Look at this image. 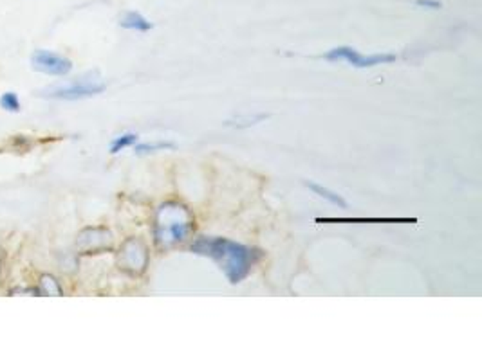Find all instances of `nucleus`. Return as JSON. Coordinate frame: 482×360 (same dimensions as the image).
<instances>
[{"mask_svg":"<svg viewBox=\"0 0 482 360\" xmlns=\"http://www.w3.org/2000/svg\"><path fill=\"white\" fill-rule=\"evenodd\" d=\"M192 251L197 256H206L215 261L232 285H237L250 276L251 268L262 258V252L258 249H251L228 238H208V236L195 240L192 243Z\"/></svg>","mask_w":482,"mask_h":360,"instance_id":"f257e3e1","label":"nucleus"},{"mask_svg":"<svg viewBox=\"0 0 482 360\" xmlns=\"http://www.w3.org/2000/svg\"><path fill=\"white\" fill-rule=\"evenodd\" d=\"M195 220L190 209L179 202H166L157 209L154 220L156 243L163 249H170L182 243L194 233Z\"/></svg>","mask_w":482,"mask_h":360,"instance_id":"f03ea898","label":"nucleus"},{"mask_svg":"<svg viewBox=\"0 0 482 360\" xmlns=\"http://www.w3.org/2000/svg\"><path fill=\"white\" fill-rule=\"evenodd\" d=\"M326 60H329V62L345 60L349 65H352V67L356 69H368L376 67V65H383V63H392L398 58H396V55H390V53H381V55H361L360 50L343 46L330 49L326 55Z\"/></svg>","mask_w":482,"mask_h":360,"instance_id":"7ed1b4c3","label":"nucleus"},{"mask_svg":"<svg viewBox=\"0 0 482 360\" xmlns=\"http://www.w3.org/2000/svg\"><path fill=\"white\" fill-rule=\"evenodd\" d=\"M105 90V83L100 80H76L74 83L65 85V87H55L49 90H43L42 96L53 97V99H65V101H76L85 99V97H93L96 94H102Z\"/></svg>","mask_w":482,"mask_h":360,"instance_id":"20e7f679","label":"nucleus"},{"mask_svg":"<svg viewBox=\"0 0 482 360\" xmlns=\"http://www.w3.org/2000/svg\"><path fill=\"white\" fill-rule=\"evenodd\" d=\"M118 263L125 272L132 274V276H140L141 272H145L148 265L147 245L138 238L127 240L119 249Z\"/></svg>","mask_w":482,"mask_h":360,"instance_id":"39448f33","label":"nucleus"},{"mask_svg":"<svg viewBox=\"0 0 482 360\" xmlns=\"http://www.w3.org/2000/svg\"><path fill=\"white\" fill-rule=\"evenodd\" d=\"M33 69L49 76H67L72 71V62L62 55H56L53 50L39 49L31 56Z\"/></svg>","mask_w":482,"mask_h":360,"instance_id":"423d86ee","label":"nucleus"},{"mask_svg":"<svg viewBox=\"0 0 482 360\" xmlns=\"http://www.w3.org/2000/svg\"><path fill=\"white\" fill-rule=\"evenodd\" d=\"M112 243V235L105 227H87L78 235L76 247L81 254H96L105 251Z\"/></svg>","mask_w":482,"mask_h":360,"instance_id":"0eeeda50","label":"nucleus"},{"mask_svg":"<svg viewBox=\"0 0 482 360\" xmlns=\"http://www.w3.org/2000/svg\"><path fill=\"white\" fill-rule=\"evenodd\" d=\"M318 223H415V218H316Z\"/></svg>","mask_w":482,"mask_h":360,"instance_id":"6e6552de","label":"nucleus"},{"mask_svg":"<svg viewBox=\"0 0 482 360\" xmlns=\"http://www.w3.org/2000/svg\"><path fill=\"white\" fill-rule=\"evenodd\" d=\"M119 25L125 27V29H132V31H140V33H147L154 27L152 22H148L147 18L138 11H127L119 20Z\"/></svg>","mask_w":482,"mask_h":360,"instance_id":"1a4fd4ad","label":"nucleus"},{"mask_svg":"<svg viewBox=\"0 0 482 360\" xmlns=\"http://www.w3.org/2000/svg\"><path fill=\"white\" fill-rule=\"evenodd\" d=\"M305 186H307L311 191L314 193V195H318L320 198H323V200H327V202H330L333 205H338V207H347V202L343 200V197H340L338 193H335V191H330V189H327V188H323V186H320V184H316V182H311V180H305L304 182Z\"/></svg>","mask_w":482,"mask_h":360,"instance_id":"9d476101","label":"nucleus"},{"mask_svg":"<svg viewBox=\"0 0 482 360\" xmlns=\"http://www.w3.org/2000/svg\"><path fill=\"white\" fill-rule=\"evenodd\" d=\"M40 296H64V290L60 286L58 279L51 274H43L39 281Z\"/></svg>","mask_w":482,"mask_h":360,"instance_id":"9b49d317","label":"nucleus"},{"mask_svg":"<svg viewBox=\"0 0 482 360\" xmlns=\"http://www.w3.org/2000/svg\"><path fill=\"white\" fill-rule=\"evenodd\" d=\"M174 143H165V141H159V143H143L135 146V153L138 155H145V153H154V151H163V150H174Z\"/></svg>","mask_w":482,"mask_h":360,"instance_id":"f8f14e48","label":"nucleus"},{"mask_svg":"<svg viewBox=\"0 0 482 360\" xmlns=\"http://www.w3.org/2000/svg\"><path fill=\"white\" fill-rule=\"evenodd\" d=\"M135 143H138V135L135 134L119 135V137H116L114 141H112V144H110V153H119L121 150H125V148L132 146V144Z\"/></svg>","mask_w":482,"mask_h":360,"instance_id":"ddd939ff","label":"nucleus"},{"mask_svg":"<svg viewBox=\"0 0 482 360\" xmlns=\"http://www.w3.org/2000/svg\"><path fill=\"white\" fill-rule=\"evenodd\" d=\"M0 106L6 110V112H20V99L15 92H6L0 96Z\"/></svg>","mask_w":482,"mask_h":360,"instance_id":"4468645a","label":"nucleus"},{"mask_svg":"<svg viewBox=\"0 0 482 360\" xmlns=\"http://www.w3.org/2000/svg\"><path fill=\"white\" fill-rule=\"evenodd\" d=\"M415 4L419 6V8H427V9H441V2L439 0H417Z\"/></svg>","mask_w":482,"mask_h":360,"instance_id":"2eb2a0df","label":"nucleus"},{"mask_svg":"<svg viewBox=\"0 0 482 360\" xmlns=\"http://www.w3.org/2000/svg\"><path fill=\"white\" fill-rule=\"evenodd\" d=\"M4 265H6V252H4V249H0V276H2Z\"/></svg>","mask_w":482,"mask_h":360,"instance_id":"dca6fc26","label":"nucleus"}]
</instances>
